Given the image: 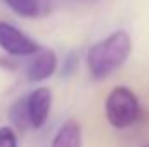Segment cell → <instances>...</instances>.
Wrapping results in <instances>:
<instances>
[{
  "label": "cell",
  "mask_w": 149,
  "mask_h": 147,
  "mask_svg": "<svg viewBox=\"0 0 149 147\" xmlns=\"http://www.w3.org/2000/svg\"><path fill=\"white\" fill-rule=\"evenodd\" d=\"M130 54V35L125 30H116L90 47L87 54V69L94 80H106L125 64Z\"/></svg>",
  "instance_id": "6da1fadb"
},
{
  "label": "cell",
  "mask_w": 149,
  "mask_h": 147,
  "mask_svg": "<svg viewBox=\"0 0 149 147\" xmlns=\"http://www.w3.org/2000/svg\"><path fill=\"white\" fill-rule=\"evenodd\" d=\"M106 119L116 130H125L134 126L141 118V102L137 95L128 87H114L106 97L104 102Z\"/></svg>",
  "instance_id": "7a4b0ae2"
},
{
  "label": "cell",
  "mask_w": 149,
  "mask_h": 147,
  "mask_svg": "<svg viewBox=\"0 0 149 147\" xmlns=\"http://www.w3.org/2000/svg\"><path fill=\"white\" fill-rule=\"evenodd\" d=\"M0 49L12 57L35 55L42 50L38 42L28 37L24 31H21L14 24L2 19H0Z\"/></svg>",
  "instance_id": "3957f363"
},
{
  "label": "cell",
  "mask_w": 149,
  "mask_h": 147,
  "mask_svg": "<svg viewBox=\"0 0 149 147\" xmlns=\"http://www.w3.org/2000/svg\"><path fill=\"white\" fill-rule=\"evenodd\" d=\"M52 107V90L49 87H38L28 95V112L31 128H42L50 114Z\"/></svg>",
  "instance_id": "277c9868"
},
{
  "label": "cell",
  "mask_w": 149,
  "mask_h": 147,
  "mask_svg": "<svg viewBox=\"0 0 149 147\" xmlns=\"http://www.w3.org/2000/svg\"><path fill=\"white\" fill-rule=\"evenodd\" d=\"M57 69V55L50 49H42L26 66V76L30 81H43Z\"/></svg>",
  "instance_id": "5b68a950"
},
{
  "label": "cell",
  "mask_w": 149,
  "mask_h": 147,
  "mask_svg": "<svg viewBox=\"0 0 149 147\" xmlns=\"http://www.w3.org/2000/svg\"><path fill=\"white\" fill-rule=\"evenodd\" d=\"M50 147H81V128L74 119H66L56 132Z\"/></svg>",
  "instance_id": "8992f818"
},
{
  "label": "cell",
  "mask_w": 149,
  "mask_h": 147,
  "mask_svg": "<svg viewBox=\"0 0 149 147\" xmlns=\"http://www.w3.org/2000/svg\"><path fill=\"white\" fill-rule=\"evenodd\" d=\"M21 17H42L50 10V0H2Z\"/></svg>",
  "instance_id": "52a82bcc"
},
{
  "label": "cell",
  "mask_w": 149,
  "mask_h": 147,
  "mask_svg": "<svg viewBox=\"0 0 149 147\" xmlns=\"http://www.w3.org/2000/svg\"><path fill=\"white\" fill-rule=\"evenodd\" d=\"M9 118H10L12 125H14L17 130H21V132H24L26 128L31 126V123H30V112H28V95L17 99V101L10 106V109H9Z\"/></svg>",
  "instance_id": "ba28073f"
},
{
  "label": "cell",
  "mask_w": 149,
  "mask_h": 147,
  "mask_svg": "<svg viewBox=\"0 0 149 147\" xmlns=\"http://www.w3.org/2000/svg\"><path fill=\"white\" fill-rule=\"evenodd\" d=\"M0 147H17V135L12 126H0Z\"/></svg>",
  "instance_id": "9c48e42d"
},
{
  "label": "cell",
  "mask_w": 149,
  "mask_h": 147,
  "mask_svg": "<svg viewBox=\"0 0 149 147\" xmlns=\"http://www.w3.org/2000/svg\"><path fill=\"white\" fill-rule=\"evenodd\" d=\"M76 66H78V54L76 52H70L64 57L63 64H61V74L63 76H71L76 71Z\"/></svg>",
  "instance_id": "30bf717a"
},
{
  "label": "cell",
  "mask_w": 149,
  "mask_h": 147,
  "mask_svg": "<svg viewBox=\"0 0 149 147\" xmlns=\"http://www.w3.org/2000/svg\"><path fill=\"white\" fill-rule=\"evenodd\" d=\"M144 147H149V144H148V146H144Z\"/></svg>",
  "instance_id": "8fae6325"
}]
</instances>
